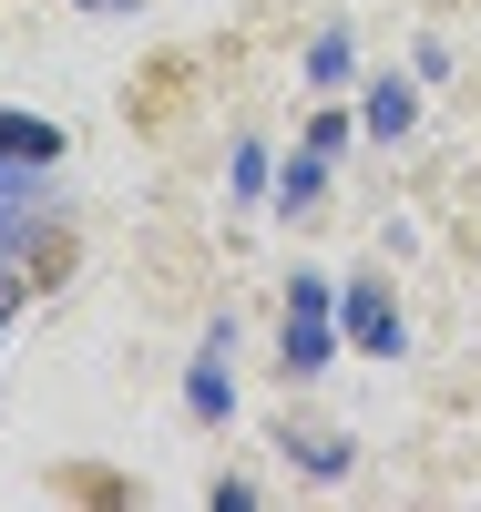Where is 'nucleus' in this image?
Listing matches in <instances>:
<instances>
[{"label": "nucleus", "instance_id": "7ed1b4c3", "mask_svg": "<svg viewBox=\"0 0 481 512\" xmlns=\"http://www.w3.org/2000/svg\"><path fill=\"white\" fill-rule=\"evenodd\" d=\"M52 154H62V134H52V123L0 113V164H52Z\"/></svg>", "mask_w": 481, "mask_h": 512}, {"label": "nucleus", "instance_id": "6e6552de", "mask_svg": "<svg viewBox=\"0 0 481 512\" xmlns=\"http://www.w3.org/2000/svg\"><path fill=\"white\" fill-rule=\"evenodd\" d=\"M82 11H123V0H82Z\"/></svg>", "mask_w": 481, "mask_h": 512}, {"label": "nucleus", "instance_id": "20e7f679", "mask_svg": "<svg viewBox=\"0 0 481 512\" xmlns=\"http://www.w3.org/2000/svg\"><path fill=\"white\" fill-rule=\"evenodd\" d=\"M21 226H31V185H21V175H0V256H11Z\"/></svg>", "mask_w": 481, "mask_h": 512}, {"label": "nucleus", "instance_id": "0eeeda50", "mask_svg": "<svg viewBox=\"0 0 481 512\" xmlns=\"http://www.w3.org/2000/svg\"><path fill=\"white\" fill-rule=\"evenodd\" d=\"M185 390H195V410H205V420H226V400H236V390H226V369H215V359H205V369L185 379Z\"/></svg>", "mask_w": 481, "mask_h": 512}, {"label": "nucleus", "instance_id": "f257e3e1", "mask_svg": "<svg viewBox=\"0 0 481 512\" xmlns=\"http://www.w3.org/2000/svg\"><path fill=\"white\" fill-rule=\"evenodd\" d=\"M287 369H328V287L318 277H297V297H287Z\"/></svg>", "mask_w": 481, "mask_h": 512}, {"label": "nucleus", "instance_id": "423d86ee", "mask_svg": "<svg viewBox=\"0 0 481 512\" xmlns=\"http://www.w3.org/2000/svg\"><path fill=\"white\" fill-rule=\"evenodd\" d=\"M318 185H328V154H297L287 164V205H318Z\"/></svg>", "mask_w": 481, "mask_h": 512}, {"label": "nucleus", "instance_id": "f03ea898", "mask_svg": "<svg viewBox=\"0 0 481 512\" xmlns=\"http://www.w3.org/2000/svg\"><path fill=\"white\" fill-rule=\"evenodd\" d=\"M348 338H359V349H379V359L400 349V318H389V297H379V287H359V297H348Z\"/></svg>", "mask_w": 481, "mask_h": 512}, {"label": "nucleus", "instance_id": "39448f33", "mask_svg": "<svg viewBox=\"0 0 481 512\" xmlns=\"http://www.w3.org/2000/svg\"><path fill=\"white\" fill-rule=\"evenodd\" d=\"M379 134H410V82H379V103H369Z\"/></svg>", "mask_w": 481, "mask_h": 512}]
</instances>
